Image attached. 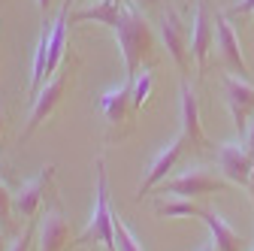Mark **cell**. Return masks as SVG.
Listing matches in <instances>:
<instances>
[{
    "mask_svg": "<svg viewBox=\"0 0 254 251\" xmlns=\"http://www.w3.org/2000/svg\"><path fill=\"white\" fill-rule=\"evenodd\" d=\"M115 242H118V251H142L139 239L130 233V227L124 224L121 212H115Z\"/></svg>",
    "mask_w": 254,
    "mask_h": 251,
    "instance_id": "44dd1931",
    "label": "cell"
},
{
    "mask_svg": "<svg viewBox=\"0 0 254 251\" xmlns=\"http://www.w3.org/2000/svg\"><path fill=\"white\" fill-rule=\"evenodd\" d=\"M200 251H218V248H215V245H203Z\"/></svg>",
    "mask_w": 254,
    "mask_h": 251,
    "instance_id": "4dcf8cb0",
    "label": "cell"
},
{
    "mask_svg": "<svg viewBox=\"0 0 254 251\" xmlns=\"http://www.w3.org/2000/svg\"><path fill=\"white\" fill-rule=\"evenodd\" d=\"M94 170H97V185H94V212L88 218V227L73 242V248L91 245V242H103L106 251H118V242H115V209L109 206V188H106L103 158H97Z\"/></svg>",
    "mask_w": 254,
    "mask_h": 251,
    "instance_id": "7a4b0ae2",
    "label": "cell"
},
{
    "mask_svg": "<svg viewBox=\"0 0 254 251\" xmlns=\"http://www.w3.org/2000/svg\"><path fill=\"white\" fill-rule=\"evenodd\" d=\"M3 130H6V109L0 103V139H3Z\"/></svg>",
    "mask_w": 254,
    "mask_h": 251,
    "instance_id": "83f0119b",
    "label": "cell"
},
{
    "mask_svg": "<svg viewBox=\"0 0 254 251\" xmlns=\"http://www.w3.org/2000/svg\"><path fill=\"white\" fill-rule=\"evenodd\" d=\"M67 21H70V0L58 9L55 21H52V37H49V67H46V82L61 70L64 61V49H67Z\"/></svg>",
    "mask_w": 254,
    "mask_h": 251,
    "instance_id": "9a60e30c",
    "label": "cell"
},
{
    "mask_svg": "<svg viewBox=\"0 0 254 251\" xmlns=\"http://www.w3.org/2000/svg\"><path fill=\"white\" fill-rule=\"evenodd\" d=\"M0 251H9V236H6V227H0Z\"/></svg>",
    "mask_w": 254,
    "mask_h": 251,
    "instance_id": "4316f807",
    "label": "cell"
},
{
    "mask_svg": "<svg viewBox=\"0 0 254 251\" xmlns=\"http://www.w3.org/2000/svg\"><path fill=\"white\" fill-rule=\"evenodd\" d=\"M52 179H55V167L49 164V167H43L34 179L21 182V188H18L15 197H12V206H15V212H18L21 218H27V221H34V218H37L40 203H43V197H46V191H49Z\"/></svg>",
    "mask_w": 254,
    "mask_h": 251,
    "instance_id": "7c38bea8",
    "label": "cell"
},
{
    "mask_svg": "<svg viewBox=\"0 0 254 251\" xmlns=\"http://www.w3.org/2000/svg\"><path fill=\"white\" fill-rule=\"evenodd\" d=\"M37 242V227H34V221H30L27 227H24V233L9 245V251H30V245Z\"/></svg>",
    "mask_w": 254,
    "mask_h": 251,
    "instance_id": "603a6c76",
    "label": "cell"
},
{
    "mask_svg": "<svg viewBox=\"0 0 254 251\" xmlns=\"http://www.w3.org/2000/svg\"><path fill=\"white\" fill-rule=\"evenodd\" d=\"M67 85H70V67H61V70L37 91V97L30 100L34 106H30L27 124H24V130H21V142L34 136V133L43 127V121L58 109V103H61V97H64V91H67Z\"/></svg>",
    "mask_w": 254,
    "mask_h": 251,
    "instance_id": "277c9868",
    "label": "cell"
},
{
    "mask_svg": "<svg viewBox=\"0 0 254 251\" xmlns=\"http://www.w3.org/2000/svg\"><path fill=\"white\" fill-rule=\"evenodd\" d=\"M130 79H124L121 85L109 88L103 97H100V112L106 118V127H109V139L118 133H127L130 127Z\"/></svg>",
    "mask_w": 254,
    "mask_h": 251,
    "instance_id": "9c48e42d",
    "label": "cell"
},
{
    "mask_svg": "<svg viewBox=\"0 0 254 251\" xmlns=\"http://www.w3.org/2000/svg\"><path fill=\"white\" fill-rule=\"evenodd\" d=\"M151 88H154V73H151V67H142V70L130 79V106H133V112L148 103Z\"/></svg>",
    "mask_w": 254,
    "mask_h": 251,
    "instance_id": "d6986e66",
    "label": "cell"
},
{
    "mask_svg": "<svg viewBox=\"0 0 254 251\" xmlns=\"http://www.w3.org/2000/svg\"><path fill=\"white\" fill-rule=\"evenodd\" d=\"M157 215H164V218H179V215H203V206H197L194 200H188V197H173V200H161L157 203Z\"/></svg>",
    "mask_w": 254,
    "mask_h": 251,
    "instance_id": "ffe728a7",
    "label": "cell"
},
{
    "mask_svg": "<svg viewBox=\"0 0 254 251\" xmlns=\"http://www.w3.org/2000/svg\"><path fill=\"white\" fill-rule=\"evenodd\" d=\"M224 97H227L233 124L239 127V133H245L248 121L254 118V85L242 76H224Z\"/></svg>",
    "mask_w": 254,
    "mask_h": 251,
    "instance_id": "4fadbf2b",
    "label": "cell"
},
{
    "mask_svg": "<svg viewBox=\"0 0 254 251\" xmlns=\"http://www.w3.org/2000/svg\"><path fill=\"white\" fill-rule=\"evenodd\" d=\"M70 239H73V227L64 218V212L58 206L46 209V215L37 224V248L40 251H67V248H73Z\"/></svg>",
    "mask_w": 254,
    "mask_h": 251,
    "instance_id": "8fae6325",
    "label": "cell"
},
{
    "mask_svg": "<svg viewBox=\"0 0 254 251\" xmlns=\"http://www.w3.org/2000/svg\"><path fill=\"white\" fill-rule=\"evenodd\" d=\"M12 197H15V194L6 188L3 176H0V224H3V227H12V212H15Z\"/></svg>",
    "mask_w": 254,
    "mask_h": 251,
    "instance_id": "7402d4cb",
    "label": "cell"
},
{
    "mask_svg": "<svg viewBox=\"0 0 254 251\" xmlns=\"http://www.w3.org/2000/svg\"><path fill=\"white\" fill-rule=\"evenodd\" d=\"M112 30H115V40L124 58V79H133L142 67H151L157 43H154V30L148 18L142 15V9H136L130 0H124L121 18Z\"/></svg>",
    "mask_w": 254,
    "mask_h": 251,
    "instance_id": "6da1fadb",
    "label": "cell"
},
{
    "mask_svg": "<svg viewBox=\"0 0 254 251\" xmlns=\"http://www.w3.org/2000/svg\"><path fill=\"white\" fill-rule=\"evenodd\" d=\"M218 167L230 185H248L251 167H254V151H248L245 142H227L218 148Z\"/></svg>",
    "mask_w": 254,
    "mask_h": 251,
    "instance_id": "5bb4252c",
    "label": "cell"
},
{
    "mask_svg": "<svg viewBox=\"0 0 254 251\" xmlns=\"http://www.w3.org/2000/svg\"><path fill=\"white\" fill-rule=\"evenodd\" d=\"M203 224L209 227V233H212V245L218 248V251H242V239H239V233L221 218L218 212H209V209H203Z\"/></svg>",
    "mask_w": 254,
    "mask_h": 251,
    "instance_id": "2e32d148",
    "label": "cell"
},
{
    "mask_svg": "<svg viewBox=\"0 0 254 251\" xmlns=\"http://www.w3.org/2000/svg\"><path fill=\"white\" fill-rule=\"evenodd\" d=\"M224 15H227V18H236V15H239V18H242V15H254V0H236V3H233Z\"/></svg>",
    "mask_w": 254,
    "mask_h": 251,
    "instance_id": "cb8c5ba5",
    "label": "cell"
},
{
    "mask_svg": "<svg viewBox=\"0 0 254 251\" xmlns=\"http://www.w3.org/2000/svg\"><path fill=\"white\" fill-rule=\"evenodd\" d=\"M185 151H190V148H188V139H185L182 133H176V136H173V139H170V142L151 158L148 173H145V179H142V185H139V197H142V194H151L154 188L176 170V164L185 158Z\"/></svg>",
    "mask_w": 254,
    "mask_h": 251,
    "instance_id": "ba28073f",
    "label": "cell"
},
{
    "mask_svg": "<svg viewBox=\"0 0 254 251\" xmlns=\"http://www.w3.org/2000/svg\"><path fill=\"white\" fill-rule=\"evenodd\" d=\"M130 3H133L136 9H154L157 3H161V0H130Z\"/></svg>",
    "mask_w": 254,
    "mask_h": 251,
    "instance_id": "484cf974",
    "label": "cell"
},
{
    "mask_svg": "<svg viewBox=\"0 0 254 251\" xmlns=\"http://www.w3.org/2000/svg\"><path fill=\"white\" fill-rule=\"evenodd\" d=\"M49 3H52V0H37V6H40V12H43V21H46V12H49Z\"/></svg>",
    "mask_w": 254,
    "mask_h": 251,
    "instance_id": "f1b7e54d",
    "label": "cell"
},
{
    "mask_svg": "<svg viewBox=\"0 0 254 251\" xmlns=\"http://www.w3.org/2000/svg\"><path fill=\"white\" fill-rule=\"evenodd\" d=\"M161 40L170 52V58L176 61V67L182 76H188V67H190V30L188 24L182 21V15L167 6L164 15H161Z\"/></svg>",
    "mask_w": 254,
    "mask_h": 251,
    "instance_id": "8992f818",
    "label": "cell"
},
{
    "mask_svg": "<svg viewBox=\"0 0 254 251\" xmlns=\"http://www.w3.org/2000/svg\"><path fill=\"white\" fill-rule=\"evenodd\" d=\"M212 46H215V12L209 6V0H197L194 18H190V58H194L200 73L209 64Z\"/></svg>",
    "mask_w": 254,
    "mask_h": 251,
    "instance_id": "52a82bcc",
    "label": "cell"
},
{
    "mask_svg": "<svg viewBox=\"0 0 254 251\" xmlns=\"http://www.w3.org/2000/svg\"><path fill=\"white\" fill-rule=\"evenodd\" d=\"M121 9H124V0H100V3H94L88 9H79L73 21H97V24L115 27L121 18Z\"/></svg>",
    "mask_w": 254,
    "mask_h": 251,
    "instance_id": "ac0fdd59",
    "label": "cell"
},
{
    "mask_svg": "<svg viewBox=\"0 0 254 251\" xmlns=\"http://www.w3.org/2000/svg\"><path fill=\"white\" fill-rule=\"evenodd\" d=\"M227 188H230V182L221 179L218 173H209L206 167H194V170H188V173H182L176 179H164L154 191L194 200V197H206V194H224Z\"/></svg>",
    "mask_w": 254,
    "mask_h": 251,
    "instance_id": "3957f363",
    "label": "cell"
},
{
    "mask_svg": "<svg viewBox=\"0 0 254 251\" xmlns=\"http://www.w3.org/2000/svg\"><path fill=\"white\" fill-rule=\"evenodd\" d=\"M215 46H218V55H221V64H224L230 73L236 76H248V61L242 55V46H239V37L230 24V18L224 12H215Z\"/></svg>",
    "mask_w": 254,
    "mask_h": 251,
    "instance_id": "30bf717a",
    "label": "cell"
},
{
    "mask_svg": "<svg viewBox=\"0 0 254 251\" xmlns=\"http://www.w3.org/2000/svg\"><path fill=\"white\" fill-rule=\"evenodd\" d=\"M49 37H52V21L46 18V21H43V30H40V40H37V49H34V70H30V85H27L30 100L37 97V91H40L43 82H46V67H49Z\"/></svg>",
    "mask_w": 254,
    "mask_h": 251,
    "instance_id": "e0dca14e",
    "label": "cell"
},
{
    "mask_svg": "<svg viewBox=\"0 0 254 251\" xmlns=\"http://www.w3.org/2000/svg\"><path fill=\"white\" fill-rule=\"evenodd\" d=\"M248 197H251V203H254V167H251V179H248Z\"/></svg>",
    "mask_w": 254,
    "mask_h": 251,
    "instance_id": "f546056e",
    "label": "cell"
},
{
    "mask_svg": "<svg viewBox=\"0 0 254 251\" xmlns=\"http://www.w3.org/2000/svg\"><path fill=\"white\" fill-rule=\"evenodd\" d=\"M179 133L188 139V148L194 151H209V136L200 124V103H197V94L185 79L179 88Z\"/></svg>",
    "mask_w": 254,
    "mask_h": 251,
    "instance_id": "5b68a950",
    "label": "cell"
},
{
    "mask_svg": "<svg viewBox=\"0 0 254 251\" xmlns=\"http://www.w3.org/2000/svg\"><path fill=\"white\" fill-rule=\"evenodd\" d=\"M242 142H245L248 151H254V118L248 121V127H245V133H242Z\"/></svg>",
    "mask_w": 254,
    "mask_h": 251,
    "instance_id": "d4e9b609",
    "label": "cell"
}]
</instances>
